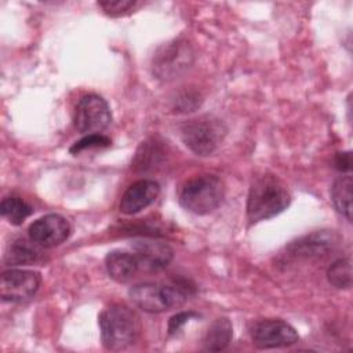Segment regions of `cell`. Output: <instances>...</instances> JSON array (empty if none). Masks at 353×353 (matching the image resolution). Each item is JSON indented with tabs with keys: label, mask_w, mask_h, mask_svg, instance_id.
<instances>
[{
	"label": "cell",
	"mask_w": 353,
	"mask_h": 353,
	"mask_svg": "<svg viewBox=\"0 0 353 353\" xmlns=\"http://www.w3.org/2000/svg\"><path fill=\"white\" fill-rule=\"evenodd\" d=\"M291 201L285 185L274 175L256 178L248 192L247 216L252 223L270 219L283 212Z\"/></svg>",
	"instance_id": "obj_1"
},
{
	"label": "cell",
	"mask_w": 353,
	"mask_h": 353,
	"mask_svg": "<svg viewBox=\"0 0 353 353\" xmlns=\"http://www.w3.org/2000/svg\"><path fill=\"white\" fill-rule=\"evenodd\" d=\"M193 285L188 281H172L171 284L139 283L130 288L128 295L135 306L146 313H161L181 306L192 294Z\"/></svg>",
	"instance_id": "obj_2"
},
{
	"label": "cell",
	"mask_w": 353,
	"mask_h": 353,
	"mask_svg": "<svg viewBox=\"0 0 353 353\" xmlns=\"http://www.w3.org/2000/svg\"><path fill=\"white\" fill-rule=\"evenodd\" d=\"M98 323L101 341L109 350H121L132 345L141 331L139 317L124 305H112L102 310Z\"/></svg>",
	"instance_id": "obj_3"
},
{
	"label": "cell",
	"mask_w": 353,
	"mask_h": 353,
	"mask_svg": "<svg viewBox=\"0 0 353 353\" xmlns=\"http://www.w3.org/2000/svg\"><path fill=\"white\" fill-rule=\"evenodd\" d=\"M225 194L223 182L214 174H201L190 178L179 190V204L197 215L212 212Z\"/></svg>",
	"instance_id": "obj_4"
},
{
	"label": "cell",
	"mask_w": 353,
	"mask_h": 353,
	"mask_svg": "<svg viewBox=\"0 0 353 353\" xmlns=\"http://www.w3.org/2000/svg\"><path fill=\"white\" fill-rule=\"evenodd\" d=\"M223 121L212 114L199 116L181 124V139L197 156H210L221 145L226 135Z\"/></svg>",
	"instance_id": "obj_5"
},
{
	"label": "cell",
	"mask_w": 353,
	"mask_h": 353,
	"mask_svg": "<svg viewBox=\"0 0 353 353\" xmlns=\"http://www.w3.org/2000/svg\"><path fill=\"white\" fill-rule=\"evenodd\" d=\"M194 54L186 40L176 39L157 48L152 59V73L161 81H171L182 76L193 63Z\"/></svg>",
	"instance_id": "obj_6"
},
{
	"label": "cell",
	"mask_w": 353,
	"mask_h": 353,
	"mask_svg": "<svg viewBox=\"0 0 353 353\" xmlns=\"http://www.w3.org/2000/svg\"><path fill=\"white\" fill-rule=\"evenodd\" d=\"M74 127L83 134H98L112 121V113L108 102L97 95L88 94L80 98L74 108Z\"/></svg>",
	"instance_id": "obj_7"
},
{
	"label": "cell",
	"mask_w": 353,
	"mask_h": 353,
	"mask_svg": "<svg viewBox=\"0 0 353 353\" xmlns=\"http://www.w3.org/2000/svg\"><path fill=\"white\" fill-rule=\"evenodd\" d=\"M251 339L258 349H274L294 345L299 335L290 323L281 319H265L254 324Z\"/></svg>",
	"instance_id": "obj_8"
},
{
	"label": "cell",
	"mask_w": 353,
	"mask_h": 353,
	"mask_svg": "<svg viewBox=\"0 0 353 353\" xmlns=\"http://www.w3.org/2000/svg\"><path fill=\"white\" fill-rule=\"evenodd\" d=\"M41 283V276L36 270L8 269L1 273L0 295L6 302H23L32 298Z\"/></svg>",
	"instance_id": "obj_9"
},
{
	"label": "cell",
	"mask_w": 353,
	"mask_h": 353,
	"mask_svg": "<svg viewBox=\"0 0 353 353\" xmlns=\"http://www.w3.org/2000/svg\"><path fill=\"white\" fill-rule=\"evenodd\" d=\"M131 251L137 258L139 272H160L172 261L171 247L157 239L135 240L131 244Z\"/></svg>",
	"instance_id": "obj_10"
},
{
	"label": "cell",
	"mask_w": 353,
	"mask_h": 353,
	"mask_svg": "<svg viewBox=\"0 0 353 353\" xmlns=\"http://www.w3.org/2000/svg\"><path fill=\"white\" fill-rule=\"evenodd\" d=\"M29 239L43 248L62 244L70 234L69 222L58 214H47L29 226Z\"/></svg>",
	"instance_id": "obj_11"
},
{
	"label": "cell",
	"mask_w": 353,
	"mask_h": 353,
	"mask_svg": "<svg viewBox=\"0 0 353 353\" xmlns=\"http://www.w3.org/2000/svg\"><path fill=\"white\" fill-rule=\"evenodd\" d=\"M160 185L153 179H141L127 188L120 200V211L125 215H134L149 207L157 199Z\"/></svg>",
	"instance_id": "obj_12"
},
{
	"label": "cell",
	"mask_w": 353,
	"mask_h": 353,
	"mask_svg": "<svg viewBox=\"0 0 353 353\" xmlns=\"http://www.w3.org/2000/svg\"><path fill=\"white\" fill-rule=\"evenodd\" d=\"M334 245V236L327 230L314 232L303 236L285 247L287 256L291 259H313L325 255Z\"/></svg>",
	"instance_id": "obj_13"
},
{
	"label": "cell",
	"mask_w": 353,
	"mask_h": 353,
	"mask_svg": "<svg viewBox=\"0 0 353 353\" xmlns=\"http://www.w3.org/2000/svg\"><path fill=\"white\" fill-rule=\"evenodd\" d=\"M167 159V145L159 138H149L142 142L134 156L132 168L138 172L154 171L165 163Z\"/></svg>",
	"instance_id": "obj_14"
},
{
	"label": "cell",
	"mask_w": 353,
	"mask_h": 353,
	"mask_svg": "<svg viewBox=\"0 0 353 353\" xmlns=\"http://www.w3.org/2000/svg\"><path fill=\"white\" fill-rule=\"evenodd\" d=\"M105 266L108 274L119 283L130 281L139 272V266L132 251L124 250L110 251L105 258Z\"/></svg>",
	"instance_id": "obj_15"
},
{
	"label": "cell",
	"mask_w": 353,
	"mask_h": 353,
	"mask_svg": "<svg viewBox=\"0 0 353 353\" xmlns=\"http://www.w3.org/2000/svg\"><path fill=\"white\" fill-rule=\"evenodd\" d=\"M233 336V327L229 319L219 317L216 319L207 330L203 345L208 352H221L228 347Z\"/></svg>",
	"instance_id": "obj_16"
},
{
	"label": "cell",
	"mask_w": 353,
	"mask_h": 353,
	"mask_svg": "<svg viewBox=\"0 0 353 353\" xmlns=\"http://www.w3.org/2000/svg\"><path fill=\"white\" fill-rule=\"evenodd\" d=\"M41 254L39 250V245L34 244L32 240H15L14 243L10 244L6 255H4V261L7 265H30V263H36L40 259Z\"/></svg>",
	"instance_id": "obj_17"
},
{
	"label": "cell",
	"mask_w": 353,
	"mask_h": 353,
	"mask_svg": "<svg viewBox=\"0 0 353 353\" xmlns=\"http://www.w3.org/2000/svg\"><path fill=\"white\" fill-rule=\"evenodd\" d=\"M352 176H339L331 188V200L334 207L341 212L347 221L352 219Z\"/></svg>",
	"instance_id": "obj_18"
},
{
	"label": "cell",
	"mask_w": 353,
	"mask_h": 353,
	"mask_svg": "<svg viewBox=\"0 0 353 353\" xmlns=\"http://www.w3.org/2000/svg\"><path fill=\"white\" fill-rule=\"evenodd\" d=\"M0 212L11 225H21L28 216L33 214V208L23 199L10 196L1 200Z\"/></svg>",
	"instance_id": "obj_19"
},
{
	"label": "cell",
	"mask_w": 353,
	"mask_h": 353,
	"mask_svg": "<svg viewBox=\"0 0 353 353\" xmlns=\"http://www.w3.org/2000/svg\"><path fill=\"white\" fill-rule=\"evenodd\" d=\"M327 279L335 288H350L352 285V265L349 258H341L331 263L327 270Z\"/></svg>",
	"instance_id": "obj_20"
},
{
	"label": "cell",
	"mask_w": 353,
	"mask_h": 353,
	"mask_svg": "<svg viewBox=\"0 0 353 353\" xmlns=\"http://www.w3.org/2000/svg\"><path fill=\"white\" fill-rule=\"evenodd\" d=\"M98 6L108 15L120 17L134 11L139 6V3L135 0H103V1H98Z\"/></svg>",
	"instance_id": "obj_21"
},
{
	"label": "cell",
	"mask_w": 353,
	"mask_h": 353,
	"mask_svg": "<svg viewBox=\"0 0 353 353\" xmlns=\"http://www.w3.org/2000/svg\"><path fill=\"white\" fill-rule=\"evenodd\" d=\"M112 143V141L102 134H87L84 138L76 141L73 146L70 148V153H79L85 149H92V148H108Z\"/></svg>",
	"instance_id": "obj_22"
},
{
	"label": "cell",
	"mask_w": 353,
	"mask_h": 353,
	"mask_svg": "<svg viewBox=\"0 0 353 353\" xmlns=\"http://www.w3.org/2000/svg\"><path fill=\"white\" fill-rule=\"evenodd\" d=\"M200 97L197 94L192 92H185L182 94L175 103V108L179 109L181 112H193L197 106H200Z\"/></svg>",
	"instance_id": "obj_23"
},
{
	"label": "cell",
	"mask_w": 353,
	"mask_h": 353,
	"mask_svg": "<svg viewBox=\"0 0 353 353\" xmlns=\"http://www.w3.org/2000/svg\"><path fill=\"white\" fill-rule=\"evenodd\" d=\"M196 316L199 314H196L194 312H179L174 314L168 321V334L175 335L192 317H196Z\"/></svg>",
	"instance_id": "obj_24"
},
{
	"label": "cell",
	"mask_w": 353,
	"mask_h": 353,
	"mask_svg": "<svg viewBox=\"0 0 353 353\" xmlns=\"http://www.w3.org/2000/svg\"><path fill=\"white\" fill-rule=\"evenodd\" d=\"M335 165H336V168L341 170V171H349V170H350V165H352L350 152L338 153L336 160H335Z\"/></svg>",
	"instance_id": "obj_25"
}]
</instances>
